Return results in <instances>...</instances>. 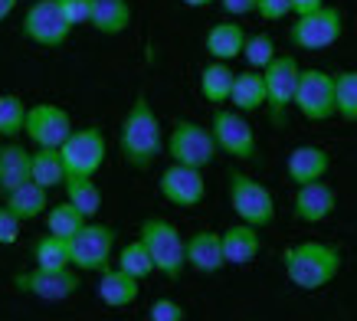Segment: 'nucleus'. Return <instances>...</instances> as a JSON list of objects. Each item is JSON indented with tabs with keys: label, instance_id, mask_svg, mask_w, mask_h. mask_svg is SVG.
<instances>
[{
	"label": "nucleus",
	"instance_id": "obj_13",
	"mask_svg": "<svg viewBox=\"0 0 357 321\" xmlns=\"http://www.w3.org/2000/svg\"><path fill=\"white\" fill-rule=\"evenodd\" d=\"M13 285L23 292V295H33L40 301H66L73 299L79 289H82V278L73 266L69 269H26V272H17L13 276Z\"/></svg>",
	"mask_w": 357,
	"mask_h": 321
},
{
	"label": "nucleus",
	"instance_id": "obj_40",
	"mask_svg": "<svg viewBox=\"0 0 357 321\" xmlns=\"http://www.w3.org/2000/svg\"><path fill=\"white\" fill-rule=\"evenodd\" d=\"M328 0H292V13L295 17H302V13H312L318 7H325Z\"/></svg>",
	"mask_w": 357,
	"mask_h": 321
},
{
	"label": "nucleus",
	"instance_id": "obj_2",
	"mask_svg": "<svg viewBox=\"0 0 357 321\" xmlns=\"http://www.w3.org/2000/svg\"><path fill=\"white\" fill-rule=\"evenodd\" d=\"M282 266H285V276L295 289L318 292L331 285L341 272V249L335 243L305 239V243H295L282 253Z\"/></svg>",
	"mask_w": 357,
	"mask_h": 321
},
{
	"label": "nucleus",
	"instance_id": "obj_16",
	"mask_svg": "<svg viewBox=\"0 0 357 321\" xmlns=\"http://www.w3.org/2000/svg\"><path fill=\"white\" fill-rule=\"evenodd\" d=\"M292 210H295V220H298V223H308V226L325 223L328 216L337 210V191L328 184V177L312 181V184H298V187H295Z\"/></svg>",
	"mask_w": 357,
	"mask_h": 321
},
{
	"label": "nucleus",
	"instance_id": "obj_17",
	"mask_svg": "<svg viewBox=\"0 0 357 321\" xmlns=\"http://www.w3.org/2000/svg\"><path fill=\"white\" fill-rule=\"evenodd\" d=\"M184 256H187V269H194L200 276H213L227 266L223 259V243H220L217 230H197L194 236L184 239Z\"/></svg>",
	"mask_w": 357,
	"mask_h": 321
},
{
	"label": "nucleus",
	"instance_id": "obj_15",
	"mask_svg": "<svg viewBox=\"0 0 357 321\" xmlns=\"http://www.w3.org/2000/svg\"><path fill=\"white\" fill-rule=\"evenodd\" d=\"M158 191L167 204L174 207H197L204 204L206 197V181L204 171L197 167H184V164H171L161 171V181H158Z\"/></svg>",
	"mask_w": 357,
	"mask_h": 321
},
{
	"label": "nucleus",
	"instance_id": "obj_18",
	"mask_svg": "<svg viewBox=\"0 0 357 321\" xmlns=\"http://www.w3.org/2000/svg\"><path fill=\"white\" fill-rule=\"evenodd\" d=\"M328 171H331V154L325 148H318V144H298L285 160V174H289V181L295 187L321 181V177H328Z\"/></svg>",
	"mask_w": 357,
	"mask_h": 321
},
{
	"label": "nucleus",
	"instance_id": "obj_4",
	"mask_svg": "<svg viewBox=\"0 0 357 321\" xmlns=\"http://www.w3.org/2000/svg\"><path fill=\"white\" fill-rule=\"evenodd\" d=\"M227 197L239 223H249L256 230H266V226L275 223V197L256 177H249V174L233 167L227 174Z\"/></svg>",
	"mask_w": 357,
	"mask_h": 321
},
{
	"label": "nucleus",
	"instance_id": "obj_39",
	"mask_svg": "<svg viewBox=\"0 0 357 321\" xmlns=\"http://www.w3.org/2000/svg\"><path fill=\"white\" fill-rule=\"evenodd\" d=\"M223 10L229 17H246V13H256V0H220Z\"/></svg>",
	"mask_w": 357,
	"mask_h": 321
},
{
	"label": "nucleus",
	"instance_id": "obj_35",
	"mask_svg": "<svg viewBox=\"0 0 357 321\" xmlns=\"http://www.w3.org/2000/svg\"><path fill=\"white\" fill-rule=\"evenodd\" d=\"M187 311L181 301L174 299H158L151 301V308H148V321H184Z\"/></svg>",
	"mask_w": 357,
	"mask_h": 321
},
{
	"label": "nucleus",
	"instance_id": "obj_6",
	"mask_svg": "<svg viewBox=\"0 0 357 321\" xmlns=\"http://www.w3.org/2000/svg\"><path fill=\"white\" fill-rule=\"evenodd\" d=\"M105 154H109V141H105V131L98 125L73 128L59 144L66 177H96L105 164Z\"/></svg>",
	"mask_w": 357,
	"mask_h": 321
},
{
	"label": "nucleus",
	"instance_id": "obj_9",
	"mask_svg": "<svg viewBox=\"0 0 357 321\" xmlns=\"http://www.w3.org/2000/svg\"><path fill=\"white\" fill-rule=\"evenodd\" d=\"M292 108L305 121H331L335 118V73L318 66L298 69Z\"/></svg>",
	"mask_w": 357,
	"mask_h": 321
},
{
	"label": "nucleus",
	"instance_id": "obj_14",
	"mask_svg": "<svg viewBox=\"0 0 357 321\" xmlns=\"http://www.w3.org/2000/svg\"><path fill=\"white\" fill-rule=\"evenodd\" d=\"M69 131H73V118L66 108L53 105V102H36L26 108L23 135L33 141V148H59Z\"/></svg>",
	"mask_w": 357,
	"mask_h": 321
},
{
	"label": "nucleus",
	"instance_id": "obj_37",
	"mask_svg": "<svg viewBox=\"0 0 357 321\" xmlns=\"http://www.w3.org/2000/svg\"><path fill=\"white\" fill-rule=\"evenodd\" d=\"M256 13H259L266 23L285 20L292 13V0H256Z\"/></svg>",
	"mask_w": 357,
	"mask_h": 321
},
{
	"label": "nucleus",
	"instance_id": "obj_30",
	"mask_svg": "<svg viewBox=\"0 0 357 321\" xmlns=\"http://www.w3.org/2000/svg\"><path fill=\"white\" fill-rule=\"evenodd\" d=\"M26 102L17 92H3L0 96V138L17 141L23 135V121H26Z\"/></svg>",
	"mask_w": 357,
	"mask_h": 321
},
{
	"label": "nucleus",
	"instance_id": "obj_1",
	"mask_svg": "<svg viewBox=\"0 0 357 321\" xmlns=\"http://www.w3.org/2000/svg\"><path fill=\"white\" fill-rule=\"evenodd\" d=\"M119 154L128 167H135V171H148V167H154L158 158L164 154L161 118H158V112H154V105L148 102L144 92L135 96L131 108L125 112V118H121Z\"/></svg>",
	"mask_w": 357,
	"mask_h": 321
},
{
	"label": "nucleus",
	"instance_id": "obj_10",
	"mask_svg": "<svg viewBox=\"0 0 357 321\" xmlns=\"http://www.w3.org/2000/svg\"><path fill=\"white\" fill-rule=\"evenodd\" d=\"M20 33L23 40L43 46V50H59L73 36V27L66 20L59 0H33L20 20Z\"/></svg>",
	"mask_w": 357,
	"mask_h": 321
},
{
	"label": "nucleus",
	"instance_id": "obj_28",
	"mask_svg": "<svg viewBox=\"0 0 357 321\" xmlns=\"http://www.w3.org/2000/svg\"><path fill=\"white\" fill-rule=\"evenodd\" d=\"M63 191H66V200L76 207L86 220H96L98 210H102V191H98L96 177H66Z\"/></svg>",
	"mask_w": 357,
	"mask_h": 321
},
{
	"label": "nucleus",
	"instance_id": "obj_3",
	"mask_svg": "<svg viewBox=\"0 0 357 321\" xmlns=\"http://www.w3.org/2000/svg\"><path fill=\"white\" fill-rule=\"evenodd\" d=\"M138 239L144 243L148 256H151L154 272H161V276L171 278V282H177V278L184 276V269H187L184 236H181V230H177L171 220H161V216L141 220Z\"/></svg>",
	"mask_w": 357,
	"mask_h": 321
},
{
	"label": "nucleus",
	"instance_id": "obj_24",
	"mask_svg": "<svg viewBox=\"0 0 357 321\" xmlns=\"http://www.w3.org/2000/svg\"><path fill=\"white\" fill-rule=\"evenodd\" d=\"M30 181V151L20 141H0V193L17 191Z\"/></svg>",
	"mask_w": 357,
	"mask_h": 321
},
{
	"label": "nucleus",
	"instance_id": "obj_23",
	"mask_svg": "<svg viewBox=\"0 0 357 321\" xmlns=\"http://www.w3.org/2000/svg\"><path fill=\"white\" fill-rule=\"evenodd\" d=\"M131 20H135V10L128 0H92L89 27L102 36H121L131 27Z\"/></svg>",
	"mask_w": 357,
	"mask_h": 321
},
{
	"label": "nucleus",
	"instance_id": "obj_33",
	"mask_svg": "<svg viewBox=\"0 0 357 321\" xmlns=\"http://www.w3.org/2000/svg\"><path fill=\"white\" fill-rule=\"evenodd\" d=\"M243 59L249 69H266L275 59V43H272L269 33H246V43H243Z\"/></svg>",
	"mask_w": 357,
	"mask_h": 321
},
{
	"label": "nucleus",
	"instance_id": "obj_32",
	"mask_svg": "<svg viewBox=\"0 0 357 321\" xmlns=\"http://www.w3.org/2000/svg\"><path fill=\"white\" fill-rule=\"evenodd\" d=\"M46 230L53 236H63V239H69V236L79 233V226L86 223V216L79 214L76 207L69 204V200H63V204H53L46 207Z\"/></svg>",
	"mask_w": 357,
	"mask_h": 321
},
{
	"label": "nucleus",
	"instance_id": "obj_7",
	"mask_svg": "<svg viewBox=\"0 0 357 321\" xmlns=\"http://www.w3.org/2000/svg\"><path fill=\"white\" fill-rule=\"evenodd\" d=\"M115 243H119L115 226L86 220V223L79 226L76 236H69L73 269L76 272H105L112 262V253H115Z\"/></svg>",
	"mask_w": 357,
	"mask_h": 321
},
{
	"label": "nucleus",
	"instance_id": "obj_25",
	"mask_svg": "<svg viewBox=\"0 0 357 321\" xmlns=\"http://www.w3.org/2000/svg\"><path fill=\"white\" fill-rule=\"evenodd\" d=\"M3 207L10 210L20 223H26V220H40V216L46 214V207H50V191H43L40 184H20L17 191L3 193Z\"/></svg>",
	"mask_w": 357,
	"mask_h": 321
},
{
	"label": "nucleus",
	"instance_id": "obj_12",
	"mask_svg": "<svg viewBox=\"0 0 357 321\" xmlns=\"http://www.w3.org/2000/svg\"><path fill=\"white\" fill-rule=\"evenodd\" d=\"M298 59L292 53L272 59L266 69H262V79H266V108H269L272 125H285L289 121V108H292L295 98V82H298Z\"/></svg>",
	"mask_w": 357,
	"mask_h": 321
},
{
	"label": "nucleus",
	"instance_id": "obj_8",
	"mask_svg": "<svg viewBox=\"0 0 357 321\" xmlns=\"http://www.w3.org/2000/svg\"><path fill=\"white\" fill-rule=\"evenodd\" d=\"M341 33H344V13L335 3H325L312 13L295 17V23L289 27V43L302 53H318V50L335 46L341 40Z\"/></svg>",
	"mask_w": 357,
	"mask_h": 321
},
{
	"label": "nucleus",
	"instance_id": "obj_34",
	"mask_svg": "<svg viewBox=\"0 0 357 321\" xmlns=\"http://www.w3.org/2000/svg\"><path fill=\"white\" fill-rule=\"evenodd\" d=\"M119 269H121V272H128V276H135L138 282H141V278H148L154 272V262H151V256H148V249H144V243H141V239L128 243V246H121Z\"/></svg>",
	"mask_w": 357,
	"mask_h": 321
},
{
	"label": "nucleus",
	"instance_id": "obj_31",
	"mask_svg": "<svg viewBox=\"0 0 357 321\" xmlns=\"http://www.w3.org/2000/svg\"><path fill=\"white\" fill-rule=\"evenodd\" d=\"M335 118L357 125V69L335 75Z\"/></svg>",
	"mask_w": 357,
	"mask_h": 321
},
{
	"label": "nucleus",
	"instance_id": "obj_22",
	"mask_svg": "<svg viewBox=\"0 0 357 321\" xmlns=\"http://www.w3.org/2000/svg\"><path fill=\"white\" fill-rule=\"evenodd\" d=\"M229 105L243 112V115H252L266 108V79H262L259 69H243V73L233 75V89H229Z\"/></svg>",
	"mask_w": 357,
	"mask_h": 321
},
{
	"label": "nucleus",
	"instance_id": "obj_41",
	"mask_svg": "<svg viewBox=\"0 0 357 321\" xmlns=\"http://www.w3.org/2000/svg\"><path fill=\"white\" fill-rule=\"evenodd\" d=\"M17 3H20V0H0V23L7 20L13 10H17Z\"/></svg>",
	"mask_w": 357,
	"mask_h": 321
},
{
	"label": "nucleus",
	"instance_id": "obj_19",
	"mask_svg": "<svg viewBox=\"0 0 357 321\" xmlns=\"http://www.w3.org/2000/svg\"><path fill=\"white\" fill-rule=\"evenodd\" d=\"M220 243H223V259H227V266H249L252 259L259 256L262 236L256 226L233 223L220 233Z\"/></svg>",
	"mask_w": 357,
	"mask_h": 321
},
{
	"label": "nucleus",
	"instance_id": "obj_21",
	"mask_svg": "<svg viewBox=\"0 0 357 321\" xmlns=\"http://www.w3.org/2000/svg\"><path fill=\"white\" fill-rule=\"evenodd\" d=\"M243 43H246V30L236 20L213 23L204 36L206 53H210V59H217V63H233L236 56H243Z\"/></svg>",
	"mask_w": 357,
	"mask_h": 321
},
{
	"label": "nucleus",
	"instance_id": "obj_26",
	"mask_svg": "<svg viewBox=\"0 0 357 321\" xmlns=\"http://www.w3.org/2000/svg\"><path fill=\"white\" fill-rule=\"evenodd\" d=\"M30 181L43 191H56L66 184V167L59 158V148H33L30 151Z\"/></svg>",
	"mask_w": 357,
	"mask_h": 321
},
{
	"label": "nucleus",
	"instance_id": "obj_11",
	"mask_svg": "<svg viewBox=\"0 0 357 321\" xmlns=\"http://www.w3.org/2000/svg\"><path fill=\"white\" fill-rule=\"evenodd\" d=\"M210 131H213V141H217L220 154L236 158V160L259 158L256 131L249 125V118L243 115V112H236V108H217V112H213V121H210Z\"/></svg>",
	"mask_w": 357,
	"mask_h": 321
},
{
	"label": "nucleus",
	"instance_id": "obj_20",
	"mask_svg": "<svg viewBox=\"0 0 357 321\" xmlns=\"http://www.w3.org/2000/svg\"><path fill=\"white\" fill-rule=\"evenodd\" d=\"M98 299H102V305H109V308H128V305H135L141 295V282L135 276H128V272H121L119 266L115 269H105V272H98Z\"/></svg>",
	"mask_w": 357,
	"mask_h": 321
},
{
	"label": "nucleus",
	"instance_id": "obj_27",
	"mask_svg": "<svg viewBox=\"0 0 357 321\" xmlns=\"http://www.w3.org/2000/svg\"><path fill=\"white\" fill-rule=\"evenodd\" d=\"M233 69L229 63H217L210 59L200 73V96L210 102V105H227L229 102V89H233Z\"/></svg>",
	"mask_w": 357,
	"mask_h": 321
},
{
	"label": "nucleus",
	"instance_id": "obj_5",
	"mask_svg": "<svg viewBox=\"0 0 357 321\" xmlns=\"http://www.w3.org/2000/svg\"><path fill=\"white\" fill-rule=\"evenodd\" d=\"M164 151L171 154V164H184V167H197L204 171L217 160V141L213 131L194 121V118H177L171 125V135L164 138Z\"/></svg>",
	"mask_w": 357,
	"mask_h": 321
},
{
	"label": "nucleus",
	"instance_id": "obj_42",
	"mask_svg": "<svg viewBox=\"0 0 357 321\" xmlns=\"http://www.w3.org/2000/svg\"><path fill=\"white\" fill-rule=\"evenodd\" d=\"M210 3H217V0H184V7H190V10H204Z\"/></svg>",
	"mask_w": 357,
	"mask_h": 321
},
{
	"label": "nucleus",
	"instance_id": "obj_29",
	"mask_svg": "<svg viewBox=\"0 0 357 321\" xmlns=\"http://www.w3.org/2000/svg\"><path fill=\"white\" fill-rule=\"evenodd\" d=\"M33 262L36 269H69L73 259H69V239L63 236L46 233L33 243Z\"/></svg>",
	"mask_w": 357,
	"mask_h": 321
},
{
	"label": "nucleus",
	"instance_id": "obj_38",
	"mask_svg": "<svg viewBox=\"0 0 357 321\" xmlns=\"http://www.w3.org/2000/svg\"><path fill=\"white\" fill-rule=\"evenodd\" d=\"M20 226H23L20 220L0 204V246H13V243L20 239Z\"/></svg>",
	"mask_w": 357,
	"mask_h": 321
},
{
	"label": "nucleus",
	"instance_id": "obj_36",
	"mask_svg": "<svg viewBox=\"0 0 357 321\" xmlns=\"http://www.w3.org/2000/svg\"><path fill=\"white\" fill-rule=\"evenodd\" d=\"M59 7H63L66 20H69L73 30H76V27H89V17H92V0H59Z\"/></svg>",
	"mask_w": 357,
	"mask_h": 321
}]
</instances>
